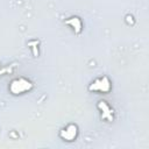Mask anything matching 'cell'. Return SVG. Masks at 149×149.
<instances>
[{
	"label": "cell",
	"mask_w": 149,
	"mask_h": 149,
	"mask_svg": "<svg viewBox=\"0 0 149 149\" xmlns=\"http://www.w3.org/2000/svg\"><path fill=\"white\" fill-rule=\"evenodd\" d=\"M31 87H33V84L24 78L14 79L9 85V90L13 94H21L26 91H29Z\"/></svg>",
	"instance_id": "1"
},
{
	"label": "cell",
	"mask_w": 149,
	"mask_h": 149,
	"mask_svg": "<svg viewBox=\"0 0 149 149\" xmlns=\"http://www.w3.org/2000/svg\"><path fill=\"white\" fill-rule=\"evenodd\" d=\"M90 91H99V92H108L111 90V83L108 80L107 77H102L100 79H97L95 81H93L90 87H88Z\"/></svg>",
	"instance_id": "2"
},
{
	"label": "cell",
	"mask_w": 149,
	"mask_h": 149,
	"mask_svg": "<svg viewBox=\"0 0 149 149\" xmlns=\"http://www.w3.org/2000/svg\"><path fill=\"white\" fill-rule=\"evenodd\" d=\"M77 136V126L74 125H69L66 128L62 129L61 132V137L66 140V141H72Z\"/></svg>",
	"instance_id": "3"
},
{
	"label": "cell",
	"mask_w": 149,
	"mask_h": 149,
	"mask_svg": "<svg viewBox=\"0 0 149 149\" xmlns=\"http://www.w3.org/2000/svg\"><path fill=\"white\" fill-rule=\"evenodd\" d=\"M65 22H66L68 24H71L72 28H73V30H74L77 34H79V33L81 31V22H80L79 17L73 16V17H70L69 20H66Z\"/></svg>",
	"instance_id": "4"
}]
</instances>
